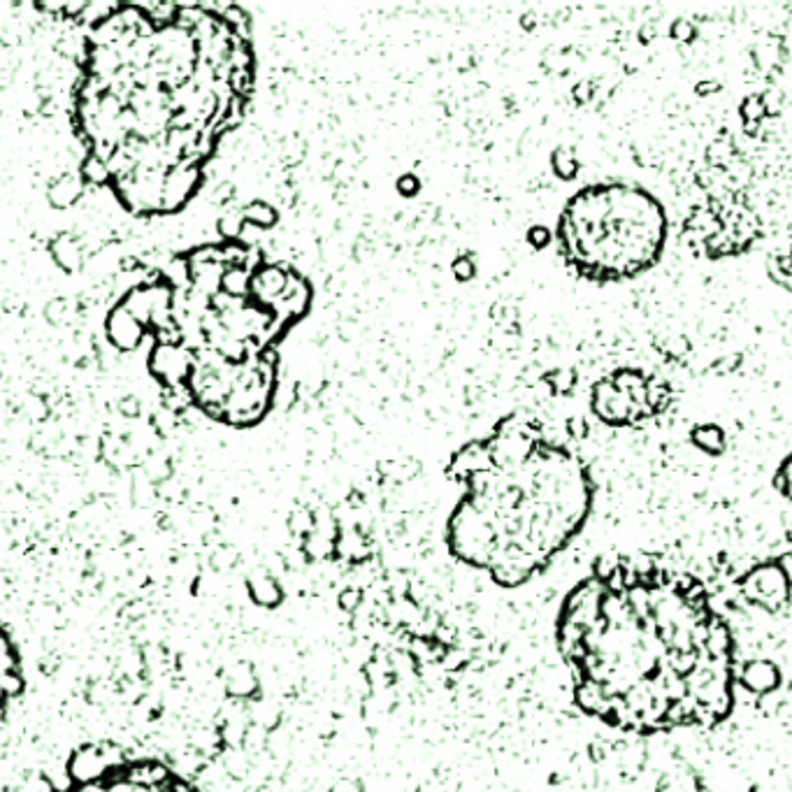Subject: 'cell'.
<instances>
[{
  "mask_svg": "<svg viewBox=\"0 0 792 792\" xmlns=\"http://www.w3.org/2000/svg\"><path fill=\"white\" fill-rule=\"evenodd\" d=\"M558 646L586 713L632 732L711 728L732 711V644L704 588L611 569L562 605Z\"/></svg>",
  "mask_w": 792,
  "mask_h": 792,
  "instance_id": "6da1fadb",
  "label": "cell"
},
{
  "mask_svg": "<svg viewBox=\"0 0 792 792\" xmlns=\"http://www.w3.org/2000/svg\"><path fill=\"white\" fill-rule=\"evenodd\" d=\"M461 482L467 495L449 519L451 553L507 588L547 568L584 528L593 504L584 463L544 439L519 463L495 465L488 455Z\"/></svg>",
  "mask_w": 792,
  "mask_h": 792,
  "instance_id": "7a4b0ae2",
  "label": "cell"
},
{
  "mask_svg": "<svg viewBox=\"0 0 792 792\" xmlns=\"http://www.w3.org/2000/svg\"><path fill=\"white\" fill-rule=\"evenodd\" d=\"M664 237L663 205L630 184H595L578 191L558 224L565 261L597 281H621L654 268Z\"/></svg>",
  "mask_w": 792,
  "mask_h": 792,
  "instance_id": "3957f363",
  "label": "cell"
},
{
  "mask_svg": "<svg viewBox=\"0 0 792 792\" xmlns=\"http://www.w3.org/2000/svg\"><path fill=\"white\" fill-rule=\"evenodd\" d=\"M68 792H193L179 777L156 762H130L126 767H110L96 778Z\"/></svg>",
  "mask_w": 792,
  "mask_h": 792,
  "instance_id": "277c9868",
  "label": "cell"
}]
</instances>
